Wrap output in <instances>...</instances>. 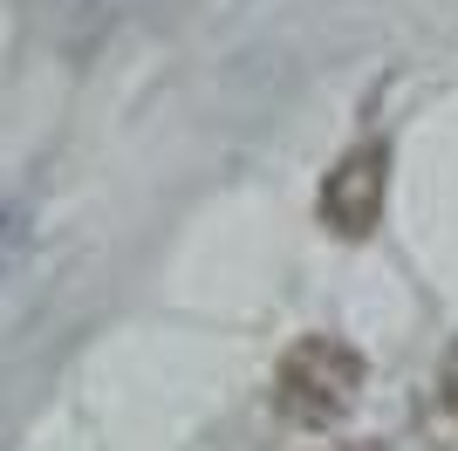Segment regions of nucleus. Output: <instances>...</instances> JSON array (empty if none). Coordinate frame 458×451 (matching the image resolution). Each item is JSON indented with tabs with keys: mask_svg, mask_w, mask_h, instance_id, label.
Wrapping results in <instances>:
<instances>
[{
	"mask_svg": "<svg viewBox=\"0 0 458 451\" xmlns=\"http://www.w3.org/2000/svg\"><path fill=\"white\" fill-rule=\"evenodd\" d=\"M363 383H369V362L343 336H301L274 370V396L301 431H335L363 404Z\"/></svg>",
	"mask_w": 458,
	"mask_h": 451,
	"instance_id": "1",
	"label": "nucleus"
},
{
	"mask_svg": "<svg viewBox=\"0 0 458 451\" xmlns=\"http://www.w3.org/2000/svg\"><path fill=\"white\" fill-rule=\"evenodd\" d=\"M383 199H390V150L383 144H356L349 157H335V171L322 178V226L335 240H369L383 226Z\"/></svg>",
	"mask_w": 458,
	"mask_h": 451,
	"instance_id": "2",
	"label": "nucleus"
},
{
	"mask_svg": "<svg viewBox=\"0 0 458 451\" xmlns=\"http://www.w3.org/2000/svg\"><path fill=\"white\" fill-rule=\"evenodd\" d=\"M438 424L458 438V362H445V383H438Z\"/></svg>",
	"mask_w": 458,
	"mask_h": 451,
	"instance_id": "3",
	"label": "nucleus"
},
{
	"mask_svg": "<svg viewBox=\"0 0 458 451\" xmlns=\"http://www.w3.org/2000/svg\"><path fill=\"white\" fill-rule=\"evenodd\" d=\"M343 451H390V445H377V438H356V445H343Z\"/></svg>",
	"mask_w": 458,
	"mask_h": 451,
	"instance_id": "4",
	"label": "nucleus"
}]
</instances>
